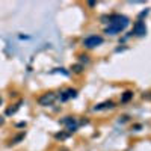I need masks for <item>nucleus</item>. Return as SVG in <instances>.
<instances>
[{
    "mask_svg": "<svg viewBox=\"0 0 151 151\" xmlns=\"http://www.w3.org/2000/svg\"><path fill=\"white\" fill-rule=\"evenodd\" d=\"M3 121H5V119H3L2 116H0V125H2V124H3Z\"/></svg>",
    "mask_w": 151,
    "mask_h": 151,
    "instance_id": "nucleus-11",
    "label": "nucleus"
},
{
    "mask_svg": "<svg viewBox=\"0 0 151 151\" xmlns=\"http://www.w3.org/2000/svg\"><path fill=\"white\" fill-rule=\"evenodd\" d=\"M55 98H56V95L53 92H47V94H44V95L40 97L38 103H40L41 106H48V104H52L55 101Z\"/></svg>",
    "mask_w": 151,
    "mask_h": 151,
    "instance_id": "nucleus-4",
    "label": "nucleus"
},
{
    "mask_svg": "<svg viewBox=\"0 0 151 151\" xmlns=\"http://www.w3.org/2000/svg\"><path fill=\"white\" fill-rule=\"evenodd\" d=\"M133 33L136 36H144L147 33V27H145V23L142 20H137L133 26Z\"/></svg>",
    "mask_w": 151,
    "mask_h": 151,
    "instance_id": "nucleus-3",
    "label": "nucleus"
},
{
    "mask_svg": "<svg viewBox=\"0 0 151 151\" xmlns=\"http://www.w3.org/2000/svg\"><path fill=\"white\" fill-rule=\"evenodd\" d=\"M67 136H68L67 133H58V134H56L58 139H64V137H67Z\"/></svg>",
    "mask_w": 151,
    "mask_h": 151,
    "instance_id": "nucleus-10",
    "label": "nucleus"
},
{
    "mask_svg": "<svg viewBox=\"0 0 151 151\" xmlns=\"http://www.w3.org/2000/svg\"><path fill=\"white\" fill-rule=\"evenodd\" d=\"M132 98H133V92L127 91V92H124V95L121 97V103H127V101H130Z\"/></svg>",
    "mask_w": 151,
    "mask_h": 151,
    "instance_id": "nucleus-7",
    "label": "nucleus"
},
{
    "mask_svg": "<svg viewBox=\"0 0 151 151\" xmlns=\"http://www.w3.org/2000/svg\"><path fill=\"white\" fill-rule=\"evenodd\" d=\"M112 107H115V103L113 101H106V103H101V104L95 106L94 110H103V109H112Z\"/></svg>",
    "mask_w": 151,
    "mask_h": 151,
    "instance_id": "nucleus-6",
    "label": "nucleus"
},
{
    "mask_svg": "<svg viewBox=\"0 0 151 151\" xmlns=\"http://www.w3.org/2000/svg\"><path fill=\"white\" fill-rule=\"evenodd\" d=\"M100 44H103V38L98 36V35H91V36H88L83 40V45L88 47V48H94Z\"/></svg>",
    "mask_w": 151,
    "mask_h": 151,
    "instance_id": "nucleus-2",
    "label": "nucleus"
},
{
    "mask_svg": "<svg viewBox=\"0 0 151 151\" xmlns=\"http://www.w3.org/2000/svg\"><path fill=\"white\" fill-rule=\"evenodd\" d=\"M106 20H109V27L104 30L107 35H116L119 33L121 30H124L125 27L129 26V18L124 17V15H119V14H113L110 17H106Z\"/></svg>",
    "mask_w": 151,
    "mask_h": 151,
    "instance_id": "nucleus-1",
    "label": "nucleus"
},
{
    "mask_svg": "<svg viewBox=\"0 0 151 151\" xmlns=\"http://www.w3.org/2000/svg\"><path fill=\"white\" fill-rule=\"evenodd\" d=\"M76 95H77V91L76 89H67L65 92H62V95H60V100L62 101H67V100H70V98H74Z\"/></svg>",
    "mask_w": 151,
    "mask_h": 151,
    "instance_id": "nucleus-5",
    "label": "nucleus"
},
{
    "mask_svg": "<svg viewBox=\"0 0 151 151\" xmlns=\"http://www.w3.org/2000/svg\"><path fill=\"white\" fill-rule=\"evenodd\" d=\"M0 104H2V98H0Z\"/></svg>",
    "mask_w": 151,
    "mask_h": 151,
    "instance_id": "nucleus-12",
    "label": "nucleus"
},
{
    "mask_svg": "<svg viewBox=\"0 0 151 151\" xmlns=\"http://www.w3.org/2000/svg\"><path fill=\"white\" fill-rule=\"evenodd\" d=\"M23 137H24V133H20L18 136H15L14 139H12V144H18V142H20V141L23 139Z\"/></svg>",
    "mask_w": 151,
    "mask_h": 151,
    "instance_id": "nucleus-8",
    "label": "nucleus"
},
{
    "mask_svg": "<svg viewBox=\"0 0 151 151\" xmlns=\"http://www.w3.org/2000/svg\"><path fill=\"white\" fill-rule=\"evenodd\" d=\"M83 68H85V67L79 64V65H74V67H73V71H74V73H82V71H83Z\"/></svg>",
    "mask_w": 151,
    "mask_h": 151,
    "instance_id": "nucleus-9",
    "label": "nucleus"
}]
</instances>
